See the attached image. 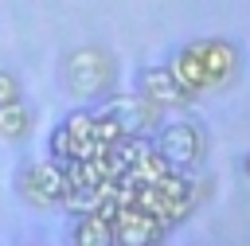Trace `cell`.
I'll return each instance as SVG.
<instances>
[{"instance_id":"obj_5","label":"cell","mask_w":250,"mask_h":246,"mask_svg":"<svg viewBox=\"0 0 250 246\" xmlns=\"http://www.w3.org/2000/svg\"><path fill=\"white\" fill-rule=\"evenodd\" d=\"M102 109H105V113H113V117H117V125H121L125 133H148V137H152V133H156V125L164 121V109H160V105H152L137 86H133V90H121V86H117L109 98H102Z\"/></svg>"},{"instance_id":"obj_1","label":"cell","mask_w":250,"mask_h":246,"mask_svg":"<svg viewBox=\"0 0 250 246\" xmlns=\"http://www.w3.org/2000/svg\"><path fill=\"white\" fill-rule=\"evenodd\" d=\"M117 78H121V66H117V55L102 43H82V47H70L59 62V82L70 98L78 102H102L117 90Z\"/></svg>"},{"instance_id":"obj_7","label":"cell","mask_w":250,"mask_h":246,"mask_svg":"<svg viewBox=\"0 0 250 246\" xmlns=\"http://www.w3.org/2000/svg\"><path fill=\"white\" fill-rule=\"evenodd\" d=\"M164 234H168V226H164L152 211H145V207H137V203H121V207L113 211V242H121V246L160 242Z\"/></svg>"},{"instance_id":"obj_3","label":"cell","mask_w":250,"mask_h":246,"mask_svg":"<svg viewBox=\"0 0 250 246\" xmlns=\"http://www.w3.org/2000/svg\"><path fill=\"white\" fill-rule=\"evenodd\" d=\"M16 195L27 203V207H62V195H66V176H62V164L59 160H27L16 168Z\"/></svg>"},{"instance_id":"obj_2","label":"cell","mask_w":250,"mask_h":246,"mask_svg":"<svg viewBox=\"0 0 250 246\" xmlns=\"http://www.w3.org/2000/svg\"><path fill=\"white\" fill-rule=\"evenodd\" d=\"M152 144L156 152L172 164V168H184V172H195L203 160H207V133L195 125V121H160L156 133H152Z\"/></svg>"},{"instance_id":"obj_8","label":"cell","mask_w":250,"mask_h":246,"mask_svg":"<svg viewBox=\"0 0 250 246\" xmlns=\"http://www.w3.org/2000/svg\"><path fill=\"white\" fill-rule=\"evenodd\" d=\"M70 238L82 246H109L113 242V219L102 215L98 207H82L74 226H70Z\"/></svg>"},{"instance_id":"obj_11","label":"cell","mask_w":250,"mask_h":246,"mask_svg":"<svg viewBox=\"0 0 250 246\" xmlns=\"http://www.w3.org/2000/svg\"><path fill=\"white\" fill-rule=\"evenodd\" d=\"M238 168H242V176H246V180H250V148H246V152H242V160H238Z\"/></svg>"},{"instance_id":"obj_10","label":"cell","mask_w":250,"mask_h":246,"mask_svg":"<svg viewBox=\"0 0 250 246\" xmlns=\"http://www.w3.org/2000/svg\"><path fill=\"white\" fill-rule=\"evenodd\" d=\"M16 98H23V86H20V78H16L12 70L0 66V105H4V102H16Z\"/></svg>"},{"instance_id":"obj_9","label":"cell","mask_w":250,"mask_h":246,"mask_svg":"<svg viewBox=\"0 0 250 246\" xmlns=\"http://www.w3.org/2000/svg\"><path fill=\"white\" fill-rule=\"evenodd\" d=\"M31 129H35V109H31L23 98H16V102H4V105H0V141H8V144L27 141V137H31Z\"/></svg>"},{"instance_id":"obj_4","label":"cell","mask_w":250,"mask_h":246,"mask_svg":"<svg viewBox=\"0 0 250 246\" xmlns=\"http://www.w3.org/2000/svg\"><path fill=\"white\" fill-rule=\"evenodd\" d=\"M203 62V74H207V90L211 94H223L238 82L242 74V47L234 39H223V35H203V39H188Z\"/></svg>"},{"instance_id":"obj_6","label":"cell","mask_w":250,"mask_h":246,"mask_svg":"<svg viewBox=\"0 0 250 246\" xmlns=\"http://www.w3.org/2000/svg\"><path fill=\"white\" fill-rule=\"evenodd\" d=\"M152 105H160L164 113H172V109H188L191 102H195V94L172 74V66L164 62V66H141L137 70V82H133Z\"/></svg>"}]
</instances>
